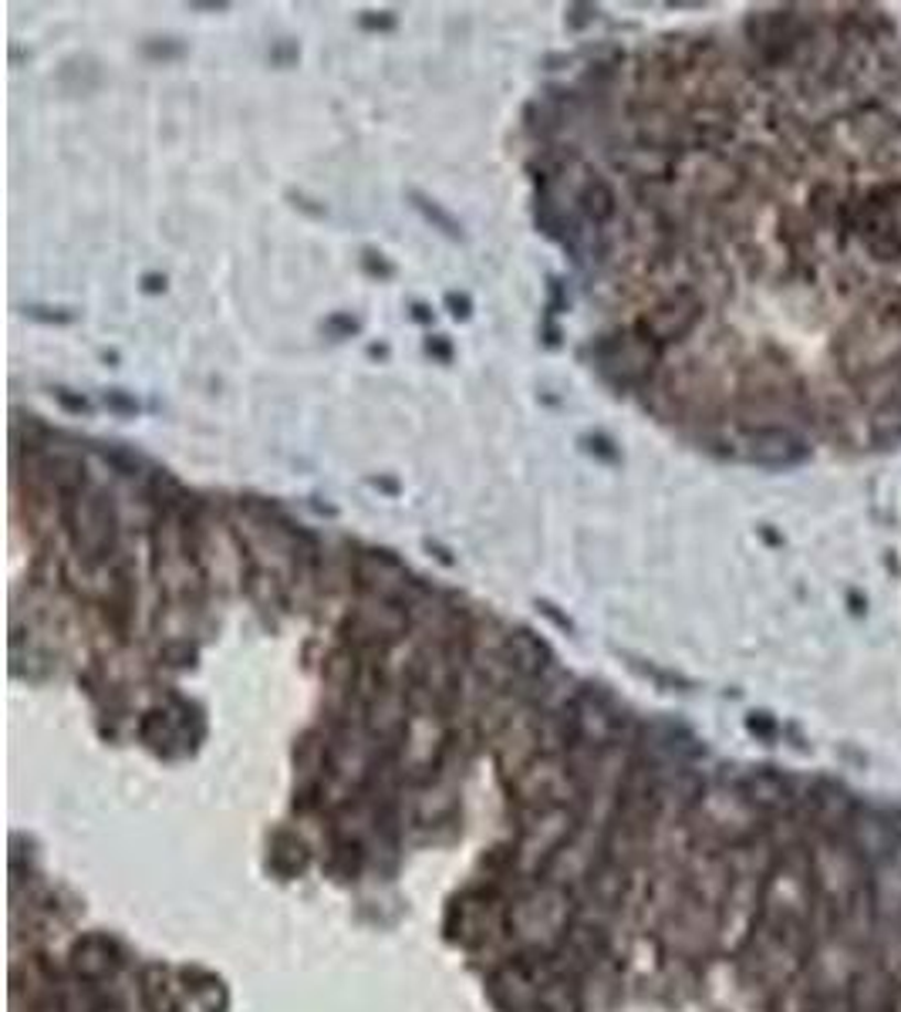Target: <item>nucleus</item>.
Returning <instances> with one entry per match:
<instances>
[{"label":"nucleus","instance_id":"nucleus-31","mask_svg":"<svg viewBox=\"0 0 901 1012\" xmlns=\"http://www.w3.org/2000/svg\"><path fill=\"white\" fill-rule=\"evenodd\" d=\"M538 608H541V611H544V614H547L554 624H561V628H567V631H571V621H567V618H564V614H561L554 605H551V601H538Z\"/></svg>","mask_w":901,"mask_h":1012},{"label":"nucleus","instance_id":"nucleus-19","mask_svg":"<svg viewBox=\"0 0 901 1012\" xmlns=\"http://www.w3.org/2000/svg\"><path fill=\"white\" fill-rule=\"evenodd\" d=\"M325 331H328L332 338L341 341V338L358 335V331H361V322H358V317H351V314H341V311H338V314H332L328 322H325Z\"/></svg>","mask_w":901,"mask_h":1012},{"label":"nucleus","instance_id":"nucleus-3","mask_svg":"<svg viewBox=\"0 0 901 1012\" xmlns=\"http://www.w3.org/2000/svg\"><path fill=\"white\" fill-rule=\"evenodd\" d=\"M763 908H767L770 925L807 932L814 912L824 908L817 884H814L811 855H797L793 861L786 858L773 868L770 881L763 884Z\"/></svg>","mask_w":901,"mask_h":1012},{"label":"nucleus","instance_id":"nucleus-20","mask_svg":"<svg viewBox=\"0 0 901 1012\" xmlns=\"http://www.w3.org/2000/svg\"><path fill=\"white\" fill-rule=\"evenodd\" d=\"M101 402H105V409L116 412V415H135L139 412V402L129 392H122V389H109V392L101 395Z\"/></svg>","mask_w":901,"mask_h":1012},{"label":"nucleus","instance_id":"nucleus-24","mask_svg":"<svg viewBox=\"0 0 901 1012\" xmlns=\"http://www.w3.org/2000/svg\"><path fill=\"white\" fill-rule=\"evenodd\" d=\"M358 24H361L365 31H395L399 21H395L392 11H382V14H379V11H365Z\"/></svg>","mask_w":901,"mask_h":1012},{"label":"nucleus","instance_id":"nucleus-16","mask_svg":"<svg viewBox=\"0 0 901 1012\" xmlns=\"http://www.w3.org/2000/svg\"><path fill=\"white\" fill-rule=\"evenodd\" d=\"M24 317H31V322H44V325H72V322H78V311L51 307V304H28Z\"/></svg>","mask_w":901,"mask_h":1012},{"label":"nucleus","instance_id":"nucleus-6","mask_svg":"<svg viewBox=\"0 0 901 1012\" xmlns=\"http://www.w3.org/2000/svg\"><path fill=\"white\" fill-rule=\"evenodd\" d=\"M703 317V297L693 291V287H682L675 294H669L662 304H655L642 322H639V331L645 338H652L659 348L669 345V341H682L688 331L699 325Z\"/></svg>","mask_w":901,"mask_h":1012},{"label":"nucleus","instance_id":"nucleus-10","mask_svg":"<svg viewBox=\"0 0 901 1012\" xmlns=\"http://www.w3.org/2000/svg\"><path fill=\"white\" fill-rule=\"evenodd\" d=\"M507 655H510V665L520 668L523 675H538L544 665H547V649L541 638H534L527 628L513 631L510 642H507Z\"/></svg>","mask_w":901,"mask_h":1012},{"label":"nucleus","instance_id":"nucleus-18","mask_svg":"<svg viewBox=\"0 0 901 1012\" xmlns=\"http://www.w3.org/2000/svg\"><path fill=\"white\" fill-rule=\"evenodd\" d=\"M361 268H365V274L368 278H379V281H392L395 278V268L386 260V253H379V250H361Z\"/></svg>","mask_w":901,"mask_h":1012},{"label":"nucleus","instance_id":"nucleus-21","mask_svg":"<svg viewBox=\"0 0 901 1012\" xmlns=\"http://www.w3.org/2000/svg\"><path fill=\"white\" fill-rule=\"evenodd\" d=\"M55 399H58V405H62L65 412H72V415H88V412H91V402H88L85 395L72 392V389H55Z\"/></svg>","mask_w":901,"mask_h":1012},{"label":"nucleus","instance_id":"nucleus-22","mask_svg":"<svg viewBox=\"0 0 901 1012\" xmlns=\"http://www.w3.org/2000/svg\"><path fill=\"white\" fill-rule=\"evenodd\" d=\"M598 8L595 4H571L567 8V31H585L595 21Z\"/></svg>","mask_w":901,"mask_h":1012},{"label":"nucleus","instance_id":"nucleus-15","mask_svg":"<svg viewBox=\"0 0 901 1012\" xmlns=\"http://www.w3.org/2000/svg\"><path fill=\"white\" fill-rule=\"evenodd\" d=\"M142 55L152 58V62H170V58L186 55V44L180 37H149V41H142Z\"/></svg>","mask_w":901,"mask_h":1012},{"label":"nucleus","instance_id":"nucleus-32","mask_svg":"<svg viewBox=\"0 0 901 1012\" xmlns=\"http://www.w3.org/2000/svg\"><path fill=\"white\" fill-rule=\"evenodd\" d=\"M189 8L193 11H227L230 4H227V0H206V4H199V0H196V4H189Z\"/></svg>","mask_w":901,"mask_h":1012},{"label":"nucleus","instance_id":"nucleus-14","mask_svg":"<svg viewBox=\"0 0 901 1012\" xmlns=\"http://www.w3.org/2000/svg\"><path fill=\"white\" fill-rule=\"evenodd\" d=\"M98 456L105 459V466H112L119 476H139L142 472V459L135 453H129L126 446H101Z\"/></svg>","mask_w":901,"mask_h":1012},{"label":"nucleus","instance_id":"nucleus-28","mask_svg":"<svg viewBox=\"0 0 901 1012\" xmlns=\"http://www.w3.org/2000/svg\"><path fill=\"white\" fill-rule=\"evenodd\" d=\"M142 291L145 294H163L166 291V278L163 274H145L142 278Z\"/></svg>","mask_w":901,"mask_h":1012},{"label":"nucleus","instance_id":"nucleus-30","mask_svg":"<svg viewBox=\"0 0 901 1012\" xmlns=\"http://www.w3.org/2000/svg\"><path fill=\"white\" fill-rule=\"evenodd\" d=\"M426 551H430V554H436V561H439V564H446V567H453V564H456V557H453V554H449L443 544H436V541H426Z\"/></svg>","mask_w":901,"mask_h":1012},{"label":"nucleus","instance_id":"nucleus-34","mask_svg":"<svg viewBox=\"0 0 901 1012\" xmlns=\"http://www.w3.org/2000/svg\"><path fill=\"white\" fill-rule=\"evenodd\" d=\"M368 355H372V358H386L389 348H386V345H372V348H368Z\"/></svg>","mask_w":901,"mask_h":1012},{"label":"nucleus","instance_id":"nucleus-35","mask_svg":"<svg viewBox=\"0 0 901 1012\" xmlns=\"http://www.w3.org/2000/svg\"><path fill=\"white\" fill-rule=\"evenodd\" d=\"M891 1012H901V989H898V995H894V1005H891Z\"/></svg>","mask_w":901,"mask_h":1012},{"label":"nucleus","instance_id":"nucleus-4","mask_svg":"<svg viewBox=\"0 0 901 1012\" xmlns=\"http://www.w3.org/2000/svg\"><path fill=\"white\" fill-rule=\"evenodd\" d=\"M591 355L598 361V371L611 385L631 389V385L649 382L652 368L659 364L662 348L634 328V331H615V335L598 338L591 345Z\"/></svg>","mask_w":901,"mask_h":1012},{"label":"nucleus","instance_id":"nucleus-17","mask_svg":"<svg viewBox=\"0 0 901 1012\" xmlns=\"http://www.w3.org/2000/svg\"><path fill=\"white\" fill-rule=\"evenodd\" d=\"M580 449H585L588 456H595V459L618 463V446H615L608 436H601V433H588V436H580Z\"/></svg>","mask_w":901,"mask_h":1012},{"label":"nucleus","instance_id":"nucleus-27","mask_svg":"<svg viewBox=\"0 0 901 1012\" xmlns=\"http://www.w3.org/2000/svg\"><path fill=\"white\" fill-rule=\"evenodd\" d=\"M433 307L430 304H422V301H415L412 304V322H419V325H433Z\"/></svg>","mask_w":901,"mask_h":1012},{"label":"nucleus","instance_id":"nucleus-29","mask_svg":"<svg viewBox=\"0 0 901 1012\" xmlns=\"http://www.w3.org/2000/svg\"><path fill=\"white\" fill-rule=\"evenodd\" d=\"M287 199H294V206H301L304 213H311V217H325V206H311V199L301 196V193H287Z\"/></svg>","mask_w":901,"mask_h":1012},{"label":"nucleus","instance_id":"nucleus-26","mask_svg":"<svg viewBox=\"0 0 901 1012\" xmlns=\"http://www.w3.org/2000/svg\"><path fill=\"white\" fill-rule=\"evenodd\" d=\"M564 307H567V301H564L561 281H557V278H551V304H547V311H551V314H561Z\"/></svg>","mask_w":901,"mask_h":1012},{"label":"nucleus","instance_id":"nucleus-12","mask_svg":"<svg viewBox=\"0 0 901 1012\" xmlns=\"http://www.w3.org/2000/svg\"><path fill=\"white\" fill-rule=\"evenodd\" d=\"M780 1012H821V989L804 979L783 986Z\"/></svg>","mask_w":901,"mask_h":1012},{"label":"nucleus","instance_id":"nucleus-13","mask_svg":"<svg viewBox=\"0 0 901 1012\" xmlns=\"http://www.w3.org/2000/svg\"><path fill=\"white\" fill-rule=\"evenodd\" d=\"M878 958H881V972L901 989V922L884 932L881 938V948H878Z\"/></svg>","mask_w":901,"mask_h":1012},{"label":"nucleus","instance_id":"nucleus-33","mask_svg":"<svg viewBox=\"0 0 901 1012\" xmlns=\"http://www.w3.org/2000/svg\"><path fill=\"white\" fill-rule=\"evenodd\" d=\"M372 487H379V490H386V493H392V497L399 493V483H395V479H382V476H376V479H372Z\"/></svg>","mask_w":901,"mask_h":1012},{"label":"nucleus","instance_id":"nucleus-23","mask_svg":"<svg viewBox=\"0 0 901 1012\" xmlns=\"http://www.w3.org/2000/svg\"><path fill=\"white\" fill-rule=\"evenodd\" d=\"M446 311L456 317V322H469V317H473V297L463 294V291H449L446 294Z\"/></svg>","mask_w":901,"mask_h":1012},{"label":"nucleus","instance_id":"nucleus-25","mask_svg":"<svg viewBox=\"0 0 901 1012\" xmlns=\"http://www.w3.org/2000/svg\"><path fill=\"white\" fill-rule=\"evenodd\" d=\"M426 351H430L436 361H443V364H449V361H453V341H449L446 335H433V338H426Z\"/></svg>","mask_w":901,"mask_h":1012},{"label":"nucleus","instance_id":"nucleus-7","mask_svg":"<svg viewBox=\"0 0 901 1012\" xmlns=\"http://www.w3.org/2000/svg\"><path fill=\"white\" fill-rule=\"evenodd\" d=\"M574 91H564V88H547L541 98H534L527 105L523 112V126L530 135H541V139H551L564 122H567V109L574 105Z\"/></svg>","mask_w":901,"mask_h":1012},{"label":"nucleus","instance_id":"nucleus-1","mask_svg":"<svg viewBox=\"0 0 901 1012\" xmlns=\"http://www.w3.org/2000/svg\"><path fill=\"white\" fill-rule=\"evenodd\" d=\"M811 868L824 912H831V918L837 922V935L855 942L871 925V904H875V888L858 850L844 837L827 834L811 850Z\"/></svg>","mask_w":901,"mask_h":1012},{"label":"nucleus","instance_id":"nucleus-2","mask_svg":"<svg viewBox=\"0 0 901 1012\" xmlns=\"http://www.w3.org/2000/svg\"><path fill=\"white\" fill-rule=\"evenodd\" d=\"M62 523L68 526L72 544L82 561L105 564L119 547V510L112 493L82 490L58 503Z\"/></svg>","mask_w":901,"mask_h":1012},{"label":"nucleus","instance_id":"nucleus-8","mask_svg":"<svg viewBox=\"0 0 901 1012\" xmlns=\"http://www.w3.org/2000/svg\"><path fill=\"white\" fill-rule=\"evenodd\" d=\"M34 472H41L44 483L55 490L62 500L85 490V463L72 453H44L34 463Z\"/></svg>","mask_w":901,"mask_h":1012},{"label":"nucleus","instance_id":"nucleus-9","mask_svg":"<svg viewBox=\"0 0 901 1012\" xmlns=\"http://www.w3.org/2000/svg\"><path fill=\"white\" fill-rule=\"evenodd\" d=\"M577 206H580V217H585L595 230H605L618 213V196L605 179L588 176L585 186L577 189Z\"/></svg>","mask_w":901,"mask_h":1012},{"label":"nucleus","instance_id":"nucleus-5","mask_svg":"<svg viewBox=\"0 0 901 1012\" xmlns=\"http://www.w3.org/2000/svg\"><path fill=\"white\" fill-rule=\"evenodd\" d=\"M351 577L358 580L361 591H368L379 601H392V605H409L412 591H419L412 570L392 551L358 554L355 564H351Z\"/></svg>","mask_w":901,"mask_h":1012},{"label":"nucleus","instance_id":"nucleus-11","mask_svg":"<svg viewBox=\"0 0 901 1012\" xmlns=\"http://www.w3.org/2000/svg\"><path fill=\"white\" fill-rule=\"evenodd\" d=\"M409 199H412V206L422 213V220L426 224H433V230H439L443 237H449V240H466V233H463V224L453 217L449 209H443L433 196H426L422 189H409Z\"/></svg>","mask_w":901,"mask_h":1012}]
</instances>
